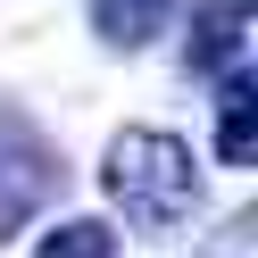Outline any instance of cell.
Here are the masks:
<instances>
[{"label":"cell","mask_w":258,"mask_h":258,"mask_svg":"<svg viewBox=\"0 0 258 258\" xmlns=\"http://www.w3.org/2000/svg\"><path fill=\"white\" fill-rule=\"evenodd\" d=\"M100 183H108V200L134 225H150V233H167V225H183L191 208H200V167H191V150L175 134H158V125H125V134L108 142Z\"/></svg>","instance_id":"6da1fadb"},{"label":"cell","mask_w":258,"mask_h":258,"mask_svg":"<svg viewBox=\"0 0 258 258\" xmlns=\"http://www.w3.org/2000/svg\"><path fill=\"white\" fill-rule=\"evenodd\" d=\"M58 183H67V158H58V142L42 134L34 117L0 108V241H9V233H25V225H34L42 208L58 200Z\"/></svg>","instance_id":"7a4b0ae2"},{"label":"cell","mask_w":258,"mask_h":258,"mask_svg":"<svg viewBox=\"0 0 258 258\" xmlns=\"http://www.w3.org/2000/svg\"><path fill=\"white\" fill-rule=\"evenodd\" d=\"M241 50H250V0H225V9L191 17V67L233 75V67H241Z\"/></svg>","instance_id":"3957f363"},{"label":"cell","mask_w":258,"mask_h":258,"mask_svg":"<svg viewBox=\"0 0 258 258\" xmlns=\"http://www.w3.org/2000/svg\"><path fill=\"white\" fill-rule=\"evenodd\" d=\"M217 150H225V167L258 158V84H250V67H233L225 92H217Z\"/></svg>","instance_id":"277c9868"},{"label":"cell","mask_w":258,"mask_h":258,"mask_svg":"<svg viewBox=\"0 0 258 258\" xmlns=\"http://www.w3.org/2000/svg\"><path fill=\"white\" fill-rule=\"evenodd\" d=\"M167 17H175V0H92V25L108 50H142Z\"/></svg>","instance_id":"5b68a950"},{"label":"cell","mask_w":258,"mask_h":258,"mask_svg":"<svg viewBox=\"0 0 258 258\" xmlns=\"http://www.w3.org/2000/svg\"><path fill=\"white\" fill-rule=\"evenodd\" d=\"M34 258H117V233L92 225V217H75V225H58V233H42Z\"/></svg>","instance_id":"8992f818"}]
</instances>
